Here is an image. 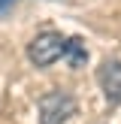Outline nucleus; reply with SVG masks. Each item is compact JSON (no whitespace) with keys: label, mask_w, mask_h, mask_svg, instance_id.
<instances>
[{"label":"nucleus","mask_w":121,"mask_h":124,"mask_svg":"<svg viewBox=\"0 0 121 124\" xmlns=\"http://www.w3.org/2000/svg\"><path fill=\"white\" fill-rule=\"evenodd\" d=\"M76 115V100L70 91H48L39 97V124H67Z\"/></svg>","instance_id":"2"},{"label":"nucleus","mask_w":121,"mask_h":124,"mask_svg":"<svg viewBox=\"0 0 121 124\" xmlns=\"http://www.w3.org/2000/svg\"><path fill=\"white\" fill-rule=\"evenodd\" d=\"M64 58H70L73 67H82L85 61H88V52H85V42L82 39H67V48H64Z\"/></svg>","instance_id":"4"},{"label":"nucleus","mask_w":121,"mask_h":124,"mask_svg":"<svg viewBox=\"0 0 121 124\" xmlns=\"http://www.w3.org/2000/svg\"><path fill=\"white\" fill-rule=\"evenodd\" d=\"M6 3H9V0H0V9H3V6H6Z\"/></svg>","instance_id":"5"},{"label":"nucleus","mask_w":121,"mask_h":124,"mask_svg":"<svg viewBox=\"0 0 121 124\" xmlns=\"http://www.w3.org/2000/svg\"><path fill=\"white\" fill-rule=\"evenodd\" d=\"M97 82L109 103H121V61H103L97 70Z\"/></svg>","instance_id":"3"},{"label":"nucleus","mask_w":121,"mask_h":124,"mask_svg":"<svg viewBox=\"0 0 121 124\" xmlns=\"http://www.w3.org/2000/svg\"><path fill=\"white\" fill-rule=\"evenodd\" d=\"M64 48H67V39L58 30H42L27 42V58L33 67H52L54 61L64 58Z\"/></svg>","instance_id":"1"}]
</instances>
